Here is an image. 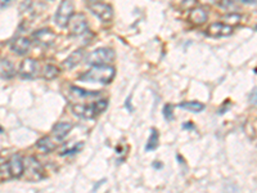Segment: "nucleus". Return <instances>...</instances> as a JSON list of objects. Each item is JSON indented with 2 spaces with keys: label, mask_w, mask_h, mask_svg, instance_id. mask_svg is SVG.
Returning a JSON list of instances; mask_svg holds the SVG:
<instances>
[{
  "label": "nucleus",
  "mask_w": 257,
  "mask_h": 193,
  "mask_svg": "<svg viewBox=\"0 0 257 193\" xmlns=\"http://www.w3.org/2000/svg\"><path fill=\"white\" fill-rule=\"evenodd\" d=\"M114 68L109 64H95L88 72L82 73L79 80L88 82L109 84L114 77Z\"/></svg>",
  "instance_id": "f257e3e1"
},
{
  "label": "nucleus",
  "mask_w": 257,
  "mask_h": 193,
  "mask_svg": "<svg viewBox=\"0 0 257 193\" xmlns=\"http://www.w3.org/2000/svg\"><path fill=\"white\" fill-rule=\"evenodd\" d=\"M107 106H108V101L99 100L94 103H90V105L76 103V105L71 106V109H72V112L76 116L82 117V119H94V117H96L102 112H104Z\"/></svg>",
  "instance_id": "f03ea898"
},
{
  "label": "nucleus",
  "mask_w": 257,
  "mask_h": 193,
  "mask_svg": "<svg viewBox=\"0 0 257 193\" xmlns=\"http://www.w3.org/2000/svg\"><path fill=\"white\" fill-rule=\"evenodd\" d=\"M30 181H36L44 178V169L35 157H27L24 160V174Z\"/></svg>",
  "instance_id": "7ed1b4c3"
},
{
  "label": "nucleus",
  "mask_w": 257,
  "mask_h": 193,
  "mask_svg": "<svg viewBox=\"0 0 257 193\" xmlns=\"http://www.w3.org/2000/svg\"><path fill=\"white\" fill-rule=\"evenodd\" d=\"M113 59L114 52L111 48H100V49L91 52L86 57V62L91 64V66H95V64H109L111 62H113Z\"/></svg>",
  "instance_id": "20e7f679"
},
{
  "label": "nucleus",
  "mask_w": 257,
  "mask_h": 193,
  "mask_svg": "<svg viewBox=\"0 0 257 193\" xmlns=\"http://www.w3.org/2000/svg\"><path fill=\"white\" fill-rule=\"evenodd\" d=\"M73 15V4L71 0H63L59 4L58 9H57L56 16H54V22L57 26L61 29H66L67 27L68 21H70L71 16Z\"/></svg>",
  "instance_id": "39448f33"
},
{
  "label": "nucleus",
  "mask_w": 257,
  "mask_h": 193,
  "mask_svg": "<svg viewBox=\"0 0 257 193\" xmlns=\"http://www.w3.org/2000/svg\"><path fill=\"white\" fill-rule=\"evenodd\" d=\"M68 30H70V34L72 36H80L82 35L84 32H86L88 30V21L85 18L84 15L81 13H77V15L71 16L70 21L67 24Z\"/></svg>",
  "instance_id": "423d86ee"
},
{
  "label": "nucleus",
  "mask_w": 257,
  "mask_h": 193,
  "mask_svg": "<svg viewBox=\"0 0 257 193\" xmlns=\"http://www.w3.org/2000/svg\"><path fill=\"white\" fill-rule=\"evenodd\" d=\"M89 9L94 16H96L103 22H109L113 18V9L109 4L96 2V3H90Z\"/></svg>",
  "instance_id": "0eeeda50"
},
{
  "label": "nucleus",
  "mask_w": 257,
  "mask_h": 193,
  "mask_svg": "<svg viewBox=\"0 0 257 193\" xmlns=\"http://www.w3.org/2000/svg\"><path fill=\"white\" fill-rule=\"evenodd\" d=\"M20 75L22 79H35L39 75V62L32 58L24 59L20 66Z\"/></svg>",
  "instance_id": "6e6552de"
},
{
  "label": "nucleus",
  "mask_w": 257,
  "mask_h": 193,
  "mask_svg": "<svg viewBox=\"0 0 257 193\" xmlns=\"http://www.w3.org/2000/svg\"><path fill=\"white\" fill-rule=\"evenodd\" d=\"M32 38H34V40H35L39 45L49 47V45H52L53 43L56 41L57 35L56 32L50 29H40L32 34Z\"/></svg>",
  "instance_id": "1a4fd4ad"
},
{
  "label": "nucleus",
  "mask_w": 257,
  "mask_h": 193,
  "mask_svg": "<svg viewBox=\"0 0 257 193\" xmlns=\"http://www.w3.org/2000/svg\"><path fill=\"white\" fill-rule=\"evenodd\" d=\"M206 34L212 38H225V36H230L233 34V27L224 22H215L207 27Z\"/></svg>",
  "instance_id": "9d476101"
},
{
  "label": "nucleus",
  "mask_w": 257,
  "mask_h": 193,
  "mask_svg": "<svg viewBox=\"0 0 257 193\" xmlns=\"http://www.w3.org/2000/svg\"><path fill=\"white\" fill-rule=\"evenodd\" d=\"M7 167H8L9 175L12 178H21L24 175V160L18 155L12 156V158L7 164Z\"/></svg>",
  "instance_id": "9b49d317"
},
{
  "label": "nucleus",
  "mask_w": 257,
  "mask_h": 193,
  "mask_svg": "<svg viewBox=\"0 0 257 193\" xmlns=\"http://www.w3.org/2000/svg\"><path fill=\"white\" fill-rule=\"evenodd\" d=\"M59 143H62V142H59L58 139H56L53 135H50V137L41 138L40 141L36 143V147L40 148L43 152H52V151H54V149L57 148V146H58Z\"/></svg>",
  "instance_id": "f8f14e48"
},
{
  "label": "nucleus",
  "mask_w": 257,
  "mask_h": 193,
  "mask_svg": "<svg viewBox=\"0 0 257 193\" xmlns=\"http://www.w3.org/2000/svg\"><path fill=\"white\" fill-rule=\"evenodd\" d=\"M189 21L194 25V26H201V25L206 24V21H207V13H206L205 9L201 8V7L193 8L192 11H190Z\"/></svg>",
  "instance_id": "ddd939ff"
},
{
  "label": "nucleus",
  "mask_w": 257,
  "mask_h": 193,
  "mask_svg": "<svg viewBox=\"0 0 257 193\" xmlns=\"http://www.w3.org/2000/svg\"><path fill=\"white\" fill-rule=\"evenodd\" d=\"M30 47H31V41L27 38H18L16 39L12 43V50L16 53V54H20V56H24L30 50Z\"/></svg>",
  "instance_id": "4468645a"
},
{
  "label": "nucleus",
  "mask_w": 257,
  "mask_h": 193,
  "mask_svg": "<svg viewBox=\"0 0 257 193\" xmlns=\"http://www.w3.org/2000/svg\"><path fill=\"white\" fill-rule=\"evenodd\" d=\"M16 76V67L15 64L8 59L0 61V77L2 79H13Z\"/></svg>",
  "instance_id": "2eb2a0df"
},
{
  "label": "nucleus",
  "mask_w": 257,
  "mask_h": 193,
  "mask_svg": "<svg viewBox=\"0 0 257 193\" xmlns=\"http://www.w3.org/2000/svg\"><path fill=\"white\" fill-rule=\"evenodd\" d=\"M71 129H72V125L68 123H59L57 124L54 128H53L52 135L56 139H58L59 142H63V139L70 134Z\"/></svg>",
  "instance_id": "dca6fc26"
},
{
  "label": "nucleus",
  "mask_w": 257,
  "mask_h": 193,
  "mask_svg": "<svg viewBox=\"0 0 257 193\" xmlns=\"http://www.w3.org/2000/svg\"><path fill=\"white\" fill-rule=\"evenodd\" d=\"M82 58H84V50L82 49L76 50V52H73L72 54H71V56L64 61V66H66L67 68L76 67L77 64L82 61Z\"/></svg>",
  "instance_id": "f3484780"
},
{
  "label": "nucleus",
  "mask_w": 257,
  "mask_h": 193,
  "mask_svg": "<svg viewBox=\"0 0 257 193\" xmlns=\"http://www.w3.org/2000/svg\"><path fill=\"white\" fill-rule=\"evenodd\" d=\"M179 107L185 110V111L194 112V114H198V112H202L205 110V105L199 102H184L181 103V105H179Z\"/></svg>",
  "instance_id": "a211bd4d"
},
{
  "label": "nucleus",
  "mask_w": 257,
  "mask_h": 193,
  "mask_svg": "<svg viewBox=\"0 0 257 193\" xmlns=\"http://www.w3.org/2000/svg\"><path fill=\"white\" fill-rule=\"evenodd\" d=\"M160 144V134H158L157 129L153 128L152 132H151V137L148 139V143H147L146 149L147 151H155L156 148Z\"/></svg>",
  "instance_id": "6ab92c4d"
},
{
  "label": "nucleus",
  "mask_w": 257,
  "mask_h": 193,
  "mask_svg": "<svg viewBox=\"0 0 257 193\" xmlns=\"http://www.w3.org/2000/svg\"><path fill=\"white\" fill-rule=\"evenodd\" d=\"M59 75V68L57 66H53V64H47L43 70V77L45 80H53L56 79Z\"/></svg>",
  "instance_id": "aec40b11"
},
{
  "label": "nucleus",
  "mask_w": 257,
  "mask_h": 193,
  "mask_svg": "<svg viewBox=\"0 0 257 193\" xmlns=\"http://www.w3.org/2000/svg\"><path fill=\"white\" fill-rule=\"evenodd\" d=\"M242 20V16L240 15H235V13H230V15H226L222 17V21H224V24L229 25V26H235L238 25Z\"/></svg>",
  "instance_id": "412c9836"
},
{
  "label": "nucleus",
  "mask_w": 257,
  "mask_h": 193,
  "mask_svg": "<svg viewBox=\"0 0 257 193\" xmlns=\"http://www.w3.org/2000/svg\"><path fill=\"white\" fill-rule=\"evenodd\" d=\"M220 7H221L222 9H225V11H229V12L233 13V8H235V3L234 2H231V0H222L221 3H220Z\"/></svg>",
  "instance_id": "4be33fe9"
},
{
  "label": "nucleus",
  "mask_w": 257,
  "mask_h": 193,
  "mask_svg": "<svg viewBox=\"0 0 257 193\" xmlns=\"http://www.w3.org/2000/svg\"><path fill=\"white\" fill-rule=\"evenodd\" d=\"M164 115L166 117V120L171 121L174 119V115H173V106L171 105H166L164 107Z\"/></svg>",
  "instance_id": "5701e85b"
},
{
  "label": "nucleus",
  "mask_w": 257,
  "mask_h": 193,
  "mask_svg": "<svg viewBox=\"0 0 257 193\" xmlns=\"http://www.w3.org/2000/svg\"><path fill=\"white\" fill-rule=\"evenodd\" d=\"M82 146H84V144L80 143L79 146H75V147H73V148L68 149V151H66V152L62 153V155H71V153H76V152H79V149H81V148H82Z\"/></svg>",
  "instance_id": "b1692460"
},
{
  "label": "nucleus",
  "mask_w": 257,
  "mask_h": 193,
  "mask_svg": "<svg viewBox=\"0 0 257 193\" xmlns=\"http://www.w3.org/2000/svg\"><path fill=\"white\" fill-rule=\"evenodd\" d=\"M12 2L13 0H0V7H2V8H6V7H8Z\"/></svg>",
  "instance_id": "393cba45"
},
{
  "label": "nucleus",
  "mask_w": 257,
  "mask_h": 193,
  "mask_svg": "<svg viewBox=\"0 0 257 193\" xmlns=\"http://www.w3.org/2000/svg\"><path fill=\"white\" fill-rule=\"evenodd\" d=\"M202 2H205V3H213L215 0H202Z\"/></svg>",
  "instance_id": "a878e982"
},
{
  "label": "nucleus",
  "mask_w": 257,
  "mask_h": 193,
  "mask_svg": "<svg viewBox=\"0 0 257 193\" xmlns=\"http://www.w3.org/2000/svg\"><path fill=\"white\" fill-rule=\"evenodd\" d=\"M242 2H245V3H253L254 0H242Z\"/></svg>",
  "instance_id": "bb28decb"
},
{
  "label": "nucleus",
  "mask_w": 257,
  "mask_h": 193,
  "mask_svg": "<svg viewBox=\"0 0 257 193\" xmlns=\"http://www.w3.org/2000/svg\"><path fill=\"white\" fill-rule=\"evenodd\" d=\"M88 2H90V3H96V2H99V0H88Z\"/></svg>",
  "instance_id": "cd10ccee"
}]
</instances>
